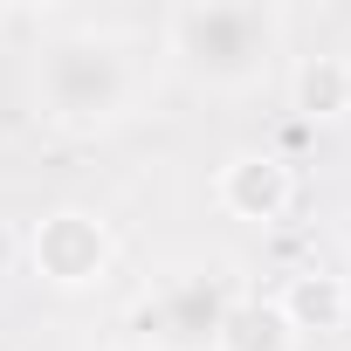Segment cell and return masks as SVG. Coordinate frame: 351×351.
I'll return each mask as SVG.
<instances>
[{"label": "cell", "instance_id": "6da1fadb", "mask_svg": "<svg viewBox=\"0 0 351 351\" xmlns=\"http://www.w3.org/2000/svg\"><path fill=\"white\" fill-rule=\"evenodd\" d=\"M282 49V14L262 0H200L165 14V56L207 90H255Z\"/></svg>", "mask_w": 351, "mask_h": 351}, {"label": "cell", "instance_id": "7a4b0ae2", "mask_svg": "<svg viewBox=\"0 0 351 351\" xmlns=\"http://www.w3.org/2000/svg\"><path fill=\"white\" fill-rule=\"evenodd\" d=\"M35 90L49 104V117L62 124H104L124 117V104L138 97V62L117 35H56L35 62Z\"/></svg>", "mask_w": 351, "mask_h": 351}, {"label": "cell", "instance_id": "3957f363", "mask_svg": "<svg viewBox=\"0 0 351 351\" xmlns=\"http://www.w3.org/2000/svg\"><path fill=\"white\" fill-rule=\"evenodd\" d=\"M234 276L228 262H180V269H165L152 276V289L138 296L131 324L145 330L152 351H214L221 337V317L234 310Z\"/></svg>", "mask_w": 351, "mask_h": 351}, {"label": "cell", "instance_id": "277c9868", "mask_svg": "<svg viewBox=\"0 0 351 351\" xmlns=\"http://www.w3.org/2000/svg\"><path fill=\"white\" fill-rule=\"evenodd\" d=\"M110 228L90 207H56L35 228V276L56 289H97L110 276Z\"/></svg>", "mask_w": 351, "mask_h": 351}, {"label": "cell", "instance_id": "5b68a950", "mask_svg": "<svg viewBox=\"0 0 351 351\" xmlns=\"http://www.w3.org/2000/svg\"><path fill=\"white\" fill-rule=\"evenodd\" d=\"M214 193H221V207L234 214V221H282L289 214V200H296V180H289V165L276 158V152H234L228 165H221V180H214Z\"/></svg>", "mask_w": 351, "mask_h": 351}, {"label": "cell", "instance_id": "8992f818", "mask_svg": "<svg viewBox=\"0 0 351 351\" xmlns=\"http://www.w3.org/2000/svg\"><path fill=\"white\" fill-rule=\"evenodd\" d=\"M276 310L289 317L296 337H330V330H344V317H351V282L330 276V269H296V276L282 282Z\"/></svg>", "mask_w": 351, "mask_h": 351}, {"label": "cell", "instance_id": "52a82bcc", "mask_svg": "<svg viewBox=\"0 0 351 351\" xmlns=\"http://www.w3.org/2000/svg\"><path fill=\"white\" fill-rule=\"evenodd\" d=\"M303 337L289 330V317L276 310V296H234V310L221 317L214 351H296Z\"/></svg>", "mask_w": 351, "mask_h": 351}, {"label": "cell", "instance_id": "ba28073f", "mask_svg": "<svg viewBox=\"0 0 351 351\" xmlns=\"http://www.w3.org/2000/svg\"><path fill=\"white\" fill-rule=\"evenodd\" d=\"M296 110L303 117H344L351 110V56H303V69H296Z\"/></svg>", "mask_w": 351, "mask_h": 351}, {"label": "cell", "instance_id": "9c48e42d", "mask_svg": "<svg viewBox=\"0 0 351 351\" xmlns=\"http://www.w3.org/2000/svg\"><path fill=\"white\" fill-rule=\"evenodd\" d=\"M344 282H351V276H344Z\"/></svg>", "mask_w": 351, "mask_h": 351}]
</instances>
